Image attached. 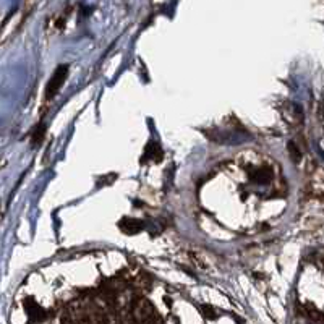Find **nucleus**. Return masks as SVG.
<instances>
[{"mask_svg":"<svg viewBox=\"0 0 324 324\" xmlns=\"http://www.w3.org/2000/svg\"><path fill=\"white\" fill-rule=\"evenodd\" d=\"M148 159H153L156 162L162 161V149H161L159 144L154 143V141L149 143L146 151H144V161H148Z\"/></svg>","mask_w":324,"mask_h":324,"instance_id":"obj_5","label":"nucleus"},{"mask_svg":"<svg viewBox=\"0 0 324 324\" xmlns=\"http://www.w3.org/2000/svg\"><path fill=\"white\" fill-rule=\"evenodd\" d=\"M25 308H26L28 316H30V318H31L33 321H43V319L46 318L44 309L41 308L33 298H28V300L25 301Z\"/></svg>","mask_w":324,"mask_h":324,"instance_id":"obj_4","label":"nucleus"},{"mask_svg":"<svg viewBox=\"0 0 324 324\" xmlns=\"http://www.w3.org/2000/svg\"><path fill=\"white\" fill-rule=\"evenodd\" d=\"M119 227H120V230L123 233H127V235H135V233H138L143 229V224L140 222V220H136V219L123 217L119 222Z\"/></svg>","mask_w":324,"mask_h":324,"instance_id":"obj_3","label":"nucleus"},{"mask_svg":"<svg viewBox=\"0 0 324 324\" xmlns=\"http://www.w3.org/2000/svg\"><path fill=\"white\" fill-rule=\"evenodd\" d=\"M67 77H68V67L67 65H59L57 70L54 72L52 78L49 80V83H47V86H46V99L47 101H51V99L55 98V96H57V93L60 91V88L64 86Z\"/></svg>","mask_w":324,"mask_h":324,"instance_id":"obj_1","label":"nucleus"},{"mask_svg":"<svg viewBox=\"0 0 324 324\" xmlns=\"http://www.w3.org/2000/svg\"><path fill=\"white\" fill-rule=\"evenodd\" d=\"M287 148H288V153H290V156H292L293 161L300 159V157H301V151H300V148H297V144H295L293 141H290V143H288Z\"/></svg>","mask_w":324,"mask_h":324,"instance_id":"obj_7","label":"nucleus"},{"mask_svg":"<svg viewBox=\"0 0 324 324\" xmlns=\"http://www.w3.org/2000/svg\"><path fill=\"white\" fill-rule=\"evenodd\" d=\"M201 309H203V314L206 316V318H209V319H216V318H217V313L214 311V308H212V306L203 305Z\"/></svg>","mask_w":324,"mask_h":324,"instance_id":"obj_8","label":"nucleus"},{"mask_svg":"<svg viewBox=\"0 0 324 324\" xmlns=\"http://www.w3.org/2000/svg\"><path fill=\"white\" fill-rule=\"evenodd\" d=\"M306 314L309 316V319L316 321L318 324L322 322V314H321V311H319L318 308H314L313 305H306Z\"/></svg>","mask_w":324,"mask_h":324,"instance_id":"obj_6","label":"nucleus"},{"mask_svg":"<svg viewBox=\"0 0 324 324\" xmlns=\"http://www.w3.org/2000/svg\"><path fill=\"white\" fill-rule=\"evenodd\" d=\"M132 313H133V318L138 322H144V324H146L151 318H154V316H156L153 305H151L146 298H138L133 303Z\"/></svg>","mask_w":324,"mask_h":324,"instance_id":"obj_2","label":"nucleus"}]
</instances>
